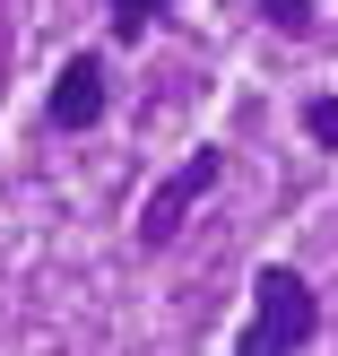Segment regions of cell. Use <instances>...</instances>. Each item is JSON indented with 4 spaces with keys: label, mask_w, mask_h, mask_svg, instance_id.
Instances as JSON below:
<instances>
[{
    "label": "cell",
    "mask_w": 338,
    "mask_h": 356,
    "mask_svg": "<svg viewBox=\"0 0 338 356\" xmlns=\"http://www.w3.org/2000/svg\"><path fill=\"white\" fill-rule=\"evenodd\" d=\"M104 9H113V44H139V35L165 17V0H104Z\"/></svg>",
    "instance_id": "277c9868"
},
{
    "label": "cell",
    "mask_w": 338,
    "mask_h": 356,
    "mask_svg": "<svg viewBox=\"0 0 338 356\" xmlns=\"http://www.w3.org/2000/svg\"><path fill=\"white\" fill-rule=\"evenodd\" d=\"M260 17L278 35H312V0H260Z\"/></svg>",
    "instance_id": "8992f818"
},
{
    "label": "cell",
    "mask_w": 338,
    "mask_h": 356,
    "mask_svg": "<svg viewBox=\"0 0 338 356\" xmlns=\"http://www.w3.org/2000/svg\"><path fill=\"white\" fill-rule=\"evenodd\" d=\"M312 330H321V296L304 287V270L269 261V270L252 278V322H243V356H295V348H312Z\"/></svg>",
    "instance_id": "6da1fadb"
},
{
    "label": "cell",
    "mask_w": 338,
    "mask_h": 356,
    "mask_svg": "<svg viewBox=\"0 0 338 356\" xmlns=\"http://www.w3.org/2000/svg\"><path fill=\"white\" fill-rule=\"evenodd\" d=\"M304 139H312V148H338V96H312L304 104Z\"/></svg>",
    "instance_id": "5b68a950"
},
{
    "label": "cell",
    "mask_w": 338,
    "mask_h": 356,
    "mask_svg": "<svg viewBox=\"0 0 338 356\" xmlns=\"http://www.w3.org/2000/svg\"><path fill=\"white\" fill-rule=\"evenodd\" d=\"M217 174H226V148H191L183 174H165V183L148 191V209H139V243H148V252H165V243L183 235V218L217 191Z\"/></svg>",
    "instance_id": "7a4b0ae2"
},
{
    "label": "cell",
    "mask_w": 338,
    "mask_h": 356,
    "mask_svg": "<svg viewBox=\"0 0 338 356\" xmlns=\"http://www.w3.org/2000/svg\"><path fill=\"white\" fill-rule=\"evenodd\" d=\"M44 113H52V131H96L104 122V52H69Z\"/></svg>",
    "instance_id": "3957f363"
}]
</instances>
